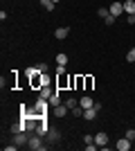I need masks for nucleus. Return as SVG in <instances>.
<instances>
[{"label": "nucleus", "mask_w": 135, "mask_h": 151, "mask_svg": "<svg viewBox=\"0 0 135 151\" xmlns=\"http://www.w3.org/2000/svg\"><path fill=\"white\" fill-rule=\"evenodd\" d=\"M95 149H97L95 142H92V145H86V151H95Z\"/></svg>", "instance_id": "7c9ffc66"}, {"label": "nucleus", "mask_w": 135, "mask_h": 151, "mask_svg": "<svg viewBox=\"0 0 135 151\" xmlns=\"http://www.w3.org/2000/svg\"><path fill=\"white\" fill-rule=\"evenodd\" d=\"M84 142H86V145H92V142H95V138H92V135H84Z\"/></svg>", "instance_id": "cd10ccee"}, {"label": "nucleus", "mask_w": 135, "mask_h": 151, "mask_svg": "<svg viewBox=\"0 0 135 151\" xmlns=\"http://www.w3.org/2000/svg\"><path fill=\"white\" fill-rule=\"evenodd\" d=\"M52 95H54V90H52L50 86H43V88H41V99H50Z\"/></svg>", "instance_id": "ddd939ff"}, {"label": "nucleus", "mask_w": 135, "mask_h": 151, "mask_svg": "<svg viewBox=\"0 0 135 151\" xmlns=\"http://www.w3.org/2000/svg\"><path fill=\"white\" fill-rule=\"evenodd\" d=\"M92 83H95V79H92V77H84V86H86V90H90V88H92Z\"/></svg>", "instance_id": "a211bd4d"}, {"label": "nucleus", "mask_w": 135, "mask_h": 151, "mask_svg": "<svg viewBox=\"0 0 135 151\" xmlns=\"http://www.w3.org/2000/svg\"><path fill=\"white\" fill-rule=\"evenodd\" d=\"M97 113H99V111H97L95 106H92V108H84V120H95Z\"/></svg>", "instance_id": "9d476101"}, {"label": "nucleus", "mask_w": 135, "mask_h": 151, "mask_svg": "<svg viewBox=\"0 0 135 151\" xmlns=\"http://www.w3.org/2000/svg\"><path fill=\"white\" fill-rule=\"evenodd\" d=\"M16 149H18V145H7L5 147V151H16Z\"/></svg>", "instance_id": "c756f323"}, {"label": "nucleus", "mask_w": 135, "mask_h": 151, "mask_svg": "<svg viewBox=\"0 0 135 151\" xmlns=\"http://www.w3.org/2000/svg\"><path fill=\"white\" fill-rule=\"evenodd\" d=\"M65 104H68V108H70V111H72V108H74V106H79V104H77V99H68V101H65Z\"/></svg>", "instance_id": "bb28decb"}, {"label": "nucleus", "mask_w": 135, "mask_h": 151, "mask_svg": "<svg viewBox=\"0 0 135 151\" xmlns=\"http://www.w3.org/2000/svg\"><path fill=\"white\" fill-rule=\"evenodd\" d=\"M36 70H39V72H47V63H45V61L36 63Z\"/></svg>", "instance_id": "5701e85b"}, {"label": "nucleus", "mask_w": 135, "mask_h": 151, "mask_svg": "<svg viewBox=\"0 0 135 151\" xmlns=\"http://www.w3.org/2000/svg\"><path fill=\"white\" fill-rule=\"evenodd\" d=\"M65 83H70V81H68V79H65V75H56V86H59V90L63 88Z\"/></svg>", "instance_id": "f3484780"}, {"label": "nucleus", "mask_w": 135, "mask_h": 151, "mask_svg": "<svg viewBox=\"0 0 135 151\" xmlns=\"http://www.w3.org/2000/svg\"><path fill=\"white\" fill-rule=\"evenodd\" d=\"M47 131H50V126H47V122L41 117V124L36 126V133H39V135H47Z\"/></svg>", "instance_id": "9b49d317"}, {"label": "nucleus", "mask_w": 135, "mask_h": 151, "mask_svg": "<svg viewBox=\"0 0 135 151\" xmlns=\"http://www.w3.org/2000/svg\"><path fill=\"white\" fill-rule=\"evenodd\" d=\"M108 9H110V16H115V18H117V16H122V14H124V2H117V0H115Z\"/></svg>", "instance_id": "7ed1b4c3"}, {"label": "nucleus", "mask_w": 135, "mask_h": 151, "mask_svg": "<svg viewBox=\"0 0 135 151\" xmlns=\"http://www.w3.org/2000/svg\"><path fill=\"white\" fill-rule=\"evenodd\" d=\"M126 61H129V63H135V47H131V50H129V54H126Z\"/></svg>", "instance_id": "4be33fe9"}, {"label": "nucleus", "mask_w": 135, "mask_h": 151, "mask_svg": "<svg viewBox=\"0 0 135 151\" xmlns=\"http://www.w3.org/2000/svg\"><path fill=\"white\" fill-rule=\"evenodd\" d=\"M79 106H81V108H92V106H95V101H92V97L84 95V97L79 99Z\"/></svg>", "instance_id": "6e6552de"}, {"label": "nucleus", "mask_w": 135, "mask_h": 151, "mask_svg": "<svg viewBox=\"0 0 135 151\" xmlns=\"http://www.w3.org/2000/svg\"><path fill=\"white\" fill-rule=\"evenodd\" d=\"M72 115H74V117H84V108H81V106H74V108H72Z\"/></svg>", "instance_id": "aec40b11"}, {"label": "nucleus", "mask_w": 135, "mask_h": 151, "mask_svg": "<svg viewBox=\"0 0 135 151\" xmlns=\"http://www.w3.org/2000/svg\"><path fill=\"white\" fill-rule=\"evenodd\" d=\"M97 14H99L101 18H106V16H110V9H106V7H99V9H97Z\"/></svg>", "instance_id": "412c9836"}, {"label": "nucleus", "mask_w": 135, "mask_h": 151, "mask_svg": "<svg viewBox=\"0 0 135 151\" xmlns=\"http://www.w3.org/2000/svg\"><path fill=\"white\" fill-rule=\"evenodd\" d=\"M36 72H39V70H36V65H34V68H27V70H25V75H27V77L36 75Z\"/></svg>", "instance_id": "a878e982"}, {"label": "nucleus", "mask_w": 135, "mask_h": 151, "mask_svg": "<svg viewBox=\"0 0 135 151\" xmlns=\"http://www.w3.org/2000/svg\"><path fill=\"white\" fill-rule=\"evenodd\" d=\"M27 147H29V149H32V151H43V149H45V145H43V142H41V135H39V133L29 138V142H27Z\"/></svg>", "instance_id": "f257e3e1"}, {"label": "nucleus", "mask_w": 135, "mask_h": 151, "mask_svg": "<svg viewBox=\"0 0 135 151\" xmlns=\"http://www.w3.org/2000/svg\"><path fill=\"white\" fill-rule=\"evenodd\" d=\"M124 14H129V16L135 14V0H124Z\"/></svg>", "instance_id": "1a4fd4ad"}, {"label": "nucleus", "mask_w": 135, "mask_h": 151, "mask_svg": "<svg viewBox=\"0 0 135 151\" xmlns=\"http://www.w3.org/2000/svg\"><path fill=\"white\" fill-rule=\"evenodd\" d=\"M126 23H129V25H135V14L133 16H126Z\"/></svg>", "instance_id": "c85d7f7f"}, {"label": "nucleus", "mask_w": 135, "mask_h": 151, "mask_svg": "<svg viewBox=\"0 0 135 151\" xmlns=\"http://www.w3.org/2000/svg\"><path fill=\"white\" fill-rule=\"evenodd\" d=\"M54 2H59V0H54Z\"/></svg>", "instance_id": "2f4dec72"}, {"label": "nucleus", "mask_w": 135, "mask_h": 151, "mask_svg": "<svg viewBox=\"0 0 135 151\" xmlns=\"http://www.w3.org/2000/svg\"><path fill=\"white\" fill-rule=\"evenodd\" d=\"M45 138L50 140V142H56V140L61 138V133H59L56 129H50V131H47V135H45Z\"/></svg>", "instance_id": "f8f14e48"}, {"label": "nucleus", "mask_w": 135, "mask_h": 151, "mask_svg": "<svg viewBox=\"0 0 135 151\" xmlns=\"http://www.w3.org/2000/svg\"><path fill=\"white\" fill-rule=\"evenodd\" d=\"M68 34H70V27H56V32H54V36H56L59 41L68 38Z\"/></svg>", "instance_id": "0eeeda50"}, {"label": "nucleus", "mask_w": 135, "mask_h": 151, "mask_svg": "<svg viewBox=\"0 0 135 151\" xmlns=\"http://www.w3.org/2000/svg\"><path fill=\"white\" fill-rule=\"evenodd\" d=\"M68 111H70V108H68V104H59V106L52 108L54 117H59V120H61V117H65V115H68Z\"/></svg>", "instance_id": "f03ea898"}, {"label": "nucleus", "mask_w": 135, "mask_h": 151, "mask_svg": "<svg viewBox=\"0 0 135 151\" xmlns=\"http://www.w3.org/2000/svg\"><path fill=\"white\" fill-rule=\"evenodd\" d=\"M56 65H68V54H56Z\"/></svg>", "instance_id": "dca6fc26"}, {"label": "nucleus", "mask_w": 135, "mask_h": 151, "mask_svg": "<svg viewBox=\"0 0 135 151\" xmlns=\"http://www.w3.org/2000/svg\"><path fill=\"white\" fill-rule=\"evenodd\" d=\"M54 5H56L54 0H41V7H43L45 12H52V9H54Z\"/></svg>", "instance_id": "2eb2a0df"}, {"label": "nucleus", "mask_w": 135, "mask_h": 151, "mask_svg": "<svg viewBox=\"0 0 135 151\" xmlns=\"http://www.w3.org/2000/svg\"><path fill=\"white\" fill-rule=\"evenodd\" d=\"M115 147H117L119 151H129V149H131V140L126 138V135H124L122 140H117V142H115Z\"/></svg>", "instance_id": "423d86ee"}, {"label": "nucleus", "mask_w": 135, "mask_h": 151, "mask_svg": "<svg viewBox=\"0 0 135 151\" xmlns=\"http://www.w3.org/2000/svg\"><path fill=\"white\" fill-rule=\"evenodd\" d=\"M104 23H106V25H115V16H106V18H104Z\"/></svg>", "instance_id": "393cba45"}, {"label": "nucleus", "mask_w": 135, "mask_h": 151, "mask_svg": "<svg viewBox=\"0 0 135 151\" xmlns=\"http://www.w3.org/2000/svg\"><path fill=\"white\" fill-rule=\"evenodd\" d=\"M124 135H126V138H129L131 142H133V140H135V129H129V131L124 133Z\"/></svg>", "instance_id": "b1692460"}, {"label": "nucleus", "mask_w": 135, "mask_h": 151, "mask_svg": "<svg viewBox=\"0 0 135 151\" xmlns=\"http://www.w3.org/2000/svg\"><path fill=\"white\" fill-rule=\"evenodd\" d=\"M95 145L97 147H106V145H108V133H97V135H95Z\"/></svg>", "instance_id": "39448f33"}, {"label": "nucleus", "mask_w": 135, "mask_h": 151, "mask_svg": "<svg viewBox=\"0 0 135 151\" xmlns=\"http://www.w3.org/2000/svg\"><path fill=\"white\" fill-rule=\"evenodd\" d=\"M47 101H50V106H52V108H54V106H59V104H61V99H59V88L54 90V95H52V97H50V99H47Z\"/></svg>", "instance_id": "4468645a"}, {"label": "nucleus", "mask_w": 135, "mask_h": 151, "mask_svg": "<svg viewBox=\"0 0 135 151\" xmlns=\"http://www.w3.org/2000/svg\"><path fill=\"white\" fill-rule=\"evenodd\" d=\"M14 142H16L18 147H23V145H27V142H29V135H27L25 131H20V133H16V135H14Z\"/></svg>", "instance_id": "20e7f679"}, {"label": "nucleus", "mask_w": 135, "mask_h": 151, "mask_svg": "<svg viewBox=\"0 0 135 151\" xmlns=\"http://www.w3.org/2000/svg\"><path fill=\"white\" fill-rule=\"evenodd\" d=\"M20 131H25V124H11V133H14V135L20 133Z\"/></svg>", "instance_id": "6ab92c4d"}]
</instances>
